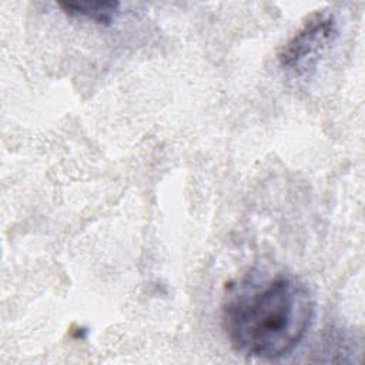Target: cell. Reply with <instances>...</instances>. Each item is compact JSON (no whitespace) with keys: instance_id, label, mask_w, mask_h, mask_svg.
<instances>
[{"instance_id":"cell-1","label":"cell","mask_w":365,"mask_h":365,"mask_svg":"<svg viewBox=\"0 0 365 365\" xmlns=\"http://www.w3.org/2000/svg\"><path fill=\"white\" fill-rule=\"evenodd\" d=\"M314 297L295 275L275 272L232 285L224 298L221 322L241 355L278 359L305 336L314 317Z\"/></svg>"},{"instance_id":"cell-2","label":"cell","mask_w":365,"mask_h":365,"mask_svg":"<svg viewBox=\"0 0 365 365\" xmlns=\"http://www.w3.org/2000/svg\"><path fill=\"white\" fill-rule=\"evenodd\" d=\"M338 37V20L331 10L311 13L278 53L281 67L302 76L315 67L319 57Z\"/></svg>"},{"instance_id":"cell-3","label":"cell","mask_w":365,"mask_h":365,"mask_svg":"<svg viewBox=\"0 0 365 365\" xmlns=\"http://www.w3.org/2000/svg\"><path fill=\"white\" fill-rule=\"evenodd\" d=\"M58 7L70 17L86 19L98 24H110L118 13V1H61Z\"/></svg>"}]
</instances>
